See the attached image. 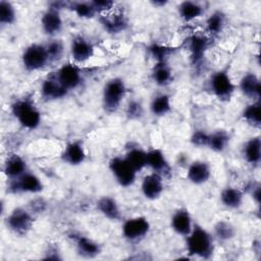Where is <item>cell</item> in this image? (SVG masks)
<instances>
[{
	"instance_id": "cell-37",
	"label": "cell",
	"mask_w": 261,
	"mask_h": 261,
	"mask_svg": "<svg viewBox=\"0 0 261 261\" xmlns=\"http://www.w3.org/2000/svg\"><path fill=\"white\" fill-rule=\"evenodd\" d=\"M147 51L155 62H168L169 57L174 53L175 49L167 45L153 42L148 46Z\"/></svg>"
},
{
	"instance_id": "cell-20",
	"label": "cell",
	"mask_w": 261,
	"mask_h": 261,
	"mask_svg": "<svg viewBox=\"0 0 261 261\" xmlns=\"http://www.w3.org/2000/svg\"><path fill=\"white\" fill-rule=\"evenodd\" d=\"M102 29L109 35H118L127 30L129 23L127 17L121 12H108L99 15Z\"/></svg>"
},
{
	"instance_id": "cell-38",
	"label": "cell",
	"mask_w": 261,
	"mask_h": 261,
	"mask_svg": "<svg viewBox=\"0 0 261 261\" xmlns=\"http://www.w3.org/2000/svg\"><path fill=\"white\" fill-rule=\"evenodd\" d=\"M15 6L6 0L0 1V23L1 25H11L16 20Z\"/></svg>"
},
{
	"instance_id": "cell-22",
	"label": "cell",
	"mask_w": 261,
	"mask_h": 261,
	"mask_svg": "<svg viewBox=\"0 0 261 261\" xmlns=\"http://www.w3.org/2000/svg\"><path fill=\"white\" fill-rule=\"evenodd\" d=\"M71 238L73 240L75 250L81 257L86 259H93L101 254V245L90 237L81 233H73Z\"/></svg>"
},
{
	"instance_id": "cell-25",
	"label": "cell",
	"mask_w": 261,
	"mask_h": 261,
	"mask_svg": "<svg viewBox=\"0 0 261 261\" xmlns=\"http://www.w3.org/2000/svg\"><path fill=\"white\" fill-rule=\"evenodd\" d=\"M176 10L178 17L184 22H192L204 15L205 6L199 1L185 0L178 3Z\"/></svg>"
},
{
	"instance_id": "cell-3",
	"label": "cell",
	"mask_w": 261,
	"mask_h": 261,
	"mask_svg": "<svg viewBox=\"0 0 261 261\" xmlns=\"http://www.w3.org/2000/svg\"><path fill=\"white\" fill-rule=\"evenodd\" d=\"M127 94V87L120 76L109 79L102 89V107L106 113H115L121 106Z\"/></svg>"
},
{
	"instance_id": "cell-43",
	"label": "cell",
	"mask_w": 261,
	"mask_h": 261,
	"mask_svg": "<svg viewBox=\"0 0 261 261\" xmlns=\"http://www.w3.org/2000/svg\"><path fill=\"white\" fill-rule=\"evenodd\" d=\"M47 207V203L46 201L41 198V197H36L34 199H32L28 205V208L36 215V214H40L43 213L46 210Z\"/></svg>"
},
{
	"instance_id": "cell-19",
	"label": "cell",
	"mask_w": 261,
	"mask_h": 261,
	"mask_svg": "<svg viewBox=\"0 0 261 261\" xmlns=\"http://www.w3.org/2000/svg\"><path fill=\"white\" fill-rule=\"evenodd\" d=\"M147 167L162 177L170 176L172 171L165 153L160 148H150L147 150Z\"/></svg>"
},
{
	"instance_id": "cell-36",
	"label": "cell",
	"mask_w": 261,
	"mask_h": 261,
	"mask_svg": "<svg viewBox=\"0 0 261 261\" xmlns=\"http://www.w3.org/2000/svg\"><path fill=\"white\" fill-rule=\"evenodd\" d=\"M45 47L50 64L58 63L65 54V45L59 38H50L48 42L45 43Z\"/></svg>"
},
{
	"instance_id": "cell-39",
	"label": "cell",
	"mask_w": 261,
	"mask_h": 261,
	"mask_svg": "<svg viewBox=\"0 0 261 261\" xmlns=\"http://www.w3.org/2000/svg\"><path fill=\"white\" fill-rule=\"evenodd\" d=\"M124 115L130 121H139L145 115V108L143 103L138 99L129 100L124 108Z\"/></svg>"
},
{
	"instance_id": "cell-12",
	"label": "cell",
	"mask_w": 261,
	"mask_h": 261,
	"mask_svg": "<svg viewBox=\"0 0 261 261\" xmlns=\"http://www.w3.org/2000/svg\"><path fill=\"white\" fill-rule=\"evenodd\" d=\"M69 92L60 84L55 72L49 73L40 85V96L46 102L61 100L67 96Z\"/></svg>"
},
{
	"instance_id": "cell-27",
	"label": "cell",
	"mask_w": 261,
	"mask_h": 261,
	"mask_svg": "<svg viewBox=\"0 0 261 261\" xmlns=\"http://www.w3.org/2000/svg\"><path fill=\"white\" fill-rule=\"evenodd\" d=\"M242 156L251 166H258L261 160V139L260 136L249 138L242 147Z\"/></svg>"
},
{
	"instance_id": "cell-9",
	"label": "cell",
	"mask_w": 261,
	"mask_h": 261,
	"mask_svg": "<svg viewBox=\"0 0 261 261\" xmlns=\"http://www.w3.org/2000/svg\"><path fill=\"white\" fill-rule=\"evenodd\" d=\"M151 230L148 217L139 215L127 218L121 225V234L128 242H138L145 239Z\"/></svg>"
},
{
	"instance_id": "cell-5",
	"label": "cell",
	"mask_w": 261,
	"mask_h": 261,
	"mask_svg": "<svg viewBox=\"0 0 261 261\" xmlns=\"http://www.w3.org/2000/svg\"><path fill=\"white\" fill-rule=\"evenodd\" d=\"M35 214L27 207H14L6 216L5 224L14 234L23 237L30 232L35 223Z\"/></svg>"
},
{
	"instance_id": "cell-17",
	"label": "cell",
	"mask_w": 261,
	"mask_h": 261,
	"mask_svg": "<svg viewBox=\"0 0 261 261\" xmlns=\"http://www.w3.org/2000/svg\"><path fill=\"white\" fill-rule=\"evenodd\" d=\"M164 177L155 172L146 174L141 181V193L149 201L158 200L164 192Z\"/></svg>"
},
{
	"instance_id": "cell-4",
	"label": "cell",
	"mask_w": 261,
	"mask_h": 261,
	"mask_svg": "<svg viewBox=\"0 0 261 261\" xmlns=\"http://www.w3.org/2000/svg\"><path fill=\"white\" fill-rule=\"evenodd\" d=\"M211 94L221 102L229 101L237 91V84L231 79L227 68L215 70L208 80Z\"/></svg>"
},
{
	"instance_id": "cell-44",
	"label": "cell",
	"mask_w": 261,
	"mask_h": 261,
	"mask_svg": "<svg viewBox=\"0 0 261 261\" xmlns=\"http://www.w3.org/2000/svg\"><path fill=\"white\" fill-rule=\"evenodd\" d=\"M43 259L46 260H61L62 256L61 253L59 251V249L56 246H52L49 245L45 251V256L43 257Z\"/></svg>"
},
{
	"instance_id": "cell-18",
	"label": "cell",
	"mask_w": 261,
	"mask_h": 261,
	"mask_svg": "<svg viewBox=\"0 0 261 261\" xmlns=\"http://www.w3.org/2000/svg\"><path fill=\"white\" fill-rule=\"evenodd\" d=\"M60 159L69 166L82 165L87 159V152L83 142L80 140L67 142L60 154Z\"/></svg>"
},
{
	"instance_id": "cell-1",
	"label": "cell",
	"mask_w": 261,
	"mask_h": 261,
	"mask_svg": "<svg viewBox=\"0 0 261 261\" xmlns=\"http://www.w3.org/2000/svg\"><path fill=\"white\" fill-rule=\"evenodd\" d=\"M185 247L190 257L207 260L214 254L215 240L211 231L195 222L190 233L185 237Z\"/></svg>"
},
{
	"instance_id": "cell-23",
	"label": "cell",
	"mask_w": 261,
	"mask_h": 261,
	"mask_svg": "<svg viewBox=\"0 0 261 261\" xmlns=\"http://www.w3.org/2000/svg\"><path fill=\"white\" fill-rule=\"evenodd\" d=\"M245 192L236 186L224 187L219 194V201L223 207L229 210L240 209L245 201Z\"/></svg>"
},
{
	"instance_id": "cell-26",
	"label": "cell",
	"mask_w": 261,
	"mask_h": 261,
	"mask_svg": "<svg viewBox=\"0 0 261 261\" xmlns=\"http://www.w3.org/2000/svg\"><path fill=\"white\" fill-rule=\"evenodd\" d=\"M28 170L29 167L25 159L16 153L8 155L3 164V173L7 179L17 178Z\"/></svg>"
},
{
	"instance_id": "cell-32",
	"label": "cell",
	"mask_w": 261,
	"mask_h": 261,
	"mask_svg": "<svg viewBox=\"0 0 261 261\" xmlns=\"http://www.w3.org/2000/svg\"><path fill=\"white\" fill-rule=\"evenodd\" d=\"M230 143V135L223 128L215 129L209 133L207 148L214 153L221 154L226 151Z\"/></svg>"
},
{
	"instance_id": "cell-45",
	"label": "cell",
	"mask_w": 261,
	"mask_h": 261,
	"mask_svg": "<svg viewBox=\"0 0 261 261\" xmlns=\"http://www.w3.org/2000/svg\"><path fill=\"white\" fill-rule=\"evenodd\" d=\"M154 7H158V8H162L165 7L168 4V1L166 0H155V1H151L150 2Z\"/></svg>"
},
{
	"instance_id": "cell-33",
	"label": "cell",
	"mask_w": 261,
	"mask_h": 261,
	"mask_svg": "<svg viewBox=\"0 0 261 261\" xmlns=\"http://www.w3.org/2000/svg\"><path fill=\"white\" fill-rule=\"evenodd\" d=\"M237 234V227L232 222L226 219L216 221L212 228V236L215 241L219 243H227L234 239Z\"/></svg>"
},
{
	"instance_id": "cell-14",
	"label": "cell",
	"mask_w": 261,
	"mask_h": 261,
	"mask_svg": "<svg viewBox=\"0 0 261 261\" xmlns=\"http://www.w3.org/2000/svg\"><path fill=\"white\" fill-rule=\"evenodd\" d=\"M212 175V169L209 162L205 160H194L189 163L186 171L187 180L194 186H203L207 184Z\"/></svg>"
},
{
	"instance_id": "cell-6",
	"label": "cell",
	"mask_w": 261,
	"mask_h": 261,
	"mask_svg": "<svg viewBox=\"0 0 261 261\" xmlns=\"http://www.w3.org/2000/svg\"><path fill=\"white\" fill-rule=\"evenodd\" d=\"M20 60L21 65L29 72L43 70L50 64L45 44L41 43H32L28 45L21 53Z\"/></svg>"
},
{
	"instance_id": "cell-40",
	"label": "cell",
	"mask_w": 261,
	"mask_h": 261,
	"mask_svg": "<svg viewBox=\"0 0 261 261\" xmlns=\"http://www.w3.org/2000/svg\"><path fill=\"white\" fill-rule=\"evenodd\" d=\"M209 133L205 129H195L190 136V143L196 148H207Z\"/></svg>"
},
{
	"instance_id": "cell-16",
	"label": "cell",
	"mask_w": 261,
	"mask_h": 261,
	"mask_svg": "<svg viewBox=\"0 0 261 261\" xmlns=\"http://www.w3.org/2000/svg\"><path fill=\"white\" fill-rule=\"evenodd\" d=\"M194 218L186 207H179L173 211L170 217V228L179 237H187L194 226Z\"/></svg>"
},
{
	"instance_id": "cell-11",
	"label": "cell",
	"mask_w": 261,
	"mask_h": 261,
	"mask_svg": "<svg viewBox=\"0 0 261 261\" xmlns=\"http://www.w3.org/2000/svg\"><path fill=\"white\" fill-rule=\"evenodd\" d=\"M69 54L72 62L76 64L86 63L95 55V45L85 36L76 35L70 41Z\"/></svg>"
},
{
	"instance_id": "cell-10",
	"label": "cell",
	"mask_w": 261,
	"mask_h": 261,
	"mask_svg": "<svg viewBox=\"0 0 261 261\" xmlns=\"http://www.w3.org/2000/svg\"><path fill=\"white\" fill-rule=\"evenodd\" d=\"M55 74L60 84L68 92L77 89L84 81L83 69L74 62H65L61 64L55 71Z\"/></svg>"
},
{
	"instance_id": "cell-13",
	"label": "cell",
	"mask_w": 261,
	"mask_h": 261,
	"mask_svg": "<svg viewBox=\"0 0 261 261\" xmlns=\"http://www.w3.org/2000/svg\"><path fill=\"white\" fill-rule=\"evenodd\" d=\"M41 30L44 35L50 38H57L63 30V18L61 11L48 7L41 15Z\"/></svg>"
},
{
	"instance_id": "cell-42",
	"label": "cell",
	"mask_w": 261,
	"mask_h": 261,
	"mask_svg": "<svg viewBox=\"0 0 261 261\" xmlns=\"http://www.w3.org/2000/svg\"><path fill=\"white\" fill-rule=\"evenodd\" d=\"M92 4L95 7L98 15L111 12L115 6V2L112 0H93Z\"/></svg>"
},
{
	"instance_id": "cell-30",
	"label": "cell",
	"mask_w": 261,
	"mask_h": 261,
	"mask_svg": "<svg viewBox=\"0 0 261 261\" xmlns=\"http://www.w3.org/2000/svg\"><path fill=\"white\" fill-rule=\"evenodd\" d=\"M151 80L157 86L164 88L173 81V71L168 62H155L151 69Z\"/></svg>"
},
{
	"instance_id": "cell-24",
	"label": "cell",
	"mask_w": 261,
	"mask_h": 261,
	"mask_svg": "<svg viewBox=\"0 0 261 261\" xmlns=\"http://www.w3.org/2000/svg\"><path fill=\"white\" fill-rule=\"evenodd\" d=\"M98 212L110 221H118L121 219V208L115 198L105 195L100 197L96 202Z\"/></svg>"
},
{
	"instance_id": "cell-7",
	"label": "cell",
	"mask_w": 261,
	"mask_h": 261,
	"mask_svg": "<svg viewBox=\"0 0 261 261\" xmlns=\"http://www.w3.org/2000/svg\"><path fill=\"white\" fill-rule=\"evenodd\" d=\"M108 169L116 184L121 188H129L137 180V170L123 156L111 157L108 161Z\"/></svg>"
},
{
	"instance_id": "cell-29",
	"label": "cell",
	"mask_w": 261,
	"mask_h": 261,
	"mask_svg": "<svg viewBox=\"0 0 261 261\" xmlns=\"http://www.w3.org/2000/svg\"><path fill=\"white\" fill-rule=\"evenodd\" d=\"M227 15L222 9L213 10L205 20L206 33L211 37L219 36L225 29Z\"/></svg>"
},
{
	"instance_id": "cell-8",
	"label": "cell",
	"mask_w": 261,
	"mask_h": 261,
	"mask_svg": "<svg viewBox=\"0 0 261 261\" xmlns=\"http://www.w3.org/2000/svg\"><path fill=\"white\" fill-rule=\"evenodd\" d=\"M8 192L11 194L38 195L44 191V184L39 175L28 170L14 179H8Z\"/></svg>"
},
{
	"instance_id": "cell-35",
	"label": "cell",
	"mask_w": 261,
	"mask_h": 261,
	"mask_svg": "<svg viewBox=\"0 0 261 261\" xmlns=\"http://www.w3.org/2000/svg\"><path fill=\"white\" fill-rule=\"evenodd\" d=\"M81 19H92L98 15L92 1H71L68 2V7Z\"/></svg>"
},
{
	"instance_id": "cell-34",
	"label": "cell",
	"mask_w": 261,
	"mask_h": 261,
	"mask_svg": "<svg viewBox=\"0 0 261 261\" xmlns=\"http://www.w3.org/2000/svg\"><path fill=\"white\" fill-rule=\"evenodd\" d=\"M242 119L253 127H260L261 125V103L260 100L251 101L247 104L242 112H241Z\"/></svg>"
},
{
	"instance_id": "cell-15",
	"label": "cell",
	"mask_w": 261,
	"mask_h": 261,
	"mask_svg": "<svg viewBox=\"0 0 261 261\" xmlns=\"http://www.w3.org/2000/svg\"><path fill=\"white\" fill-rule=\"evenodd\" d=\"M188 50L190 52V59L194 66L201 64L206 56V53L210 47V39L201 34H195L187 40Z\"/></svg>"
},
{
	"instance_id": "cell-31",
	"label": "cell",
	"mask_w": 261,
	"mask_h": 261,
	"mask_svg": "<svg viewBox=\"0 0 261 261\" xmlns=\"http://www.w3.org/2000/svg\"><path fill=\"white\" fill-rule=\"evenodd\" d=\"M149 110L153 116L163 117L172 110V101L167 93L156 94L149 103Z\"/></svg>"
},
{
	"instance_id": "cell-41",
	"label": "cell",
	"mask_w": 261,
	"mask_h": 261,
	"mask_svg": "<svg viewBox=\"0 0 261 261\" xmlns=\"http://www.w3.org/2000/svg\"><path fill=\"white\" fill-rule=\"evenodd\" d=\"M245 194H248L251 199L255 202L256 205L260 204V198H261V186L258 180H251L246 185V188L243 189Z\"/></svg>"
},
{
	"instance_id": "cell-21",
	"label": "cell",
	"mask_w": 261,
	"mask_h": 261,
	"mask_svg": "<svg viewBox=\"0 0 261 261\" xmlns=\"http://www.w3.org/2000/svg\"><path fill=\"white\" fill-rule=\"evenodd\" d=\"M237 89H239L244 97L251 101L260 100L261 83L258 74L254 71L245 72L240 79Z\"/></svg>"
},
{
	"instance_id": "cell-28",
	"label": "cell",
	"mask_w": 261,
	"mask_h": 261,
	"mask_svg": "<svg viewBox=\"0 0 261 261\" xmlns=\"http://www.w3.org/2000/svg\"><path fill=\"white\" fill-rule=\"evenodd\" d=\"M122 156L138 173L147 167V150L137 144L130 143L129 146L126 147L124 155Z\"/></svg>"
},
{
	"instance_id": "cell-2",
	"label": "cell",
	"mask_w": 261,
	"mask_h": 261,
	"mask_svg": "<svg viewBox=\"0 0 261 261\" xmlns=\"http://www.w3.org/2000/svg\"><path fill=\"white\" fill-rule=\"evenodd\" d=\"M10 112L18 124L28 130H35L42 123L41 110L31 98L23 97L12 102Z\"/></svg>"
}]
</instances>
